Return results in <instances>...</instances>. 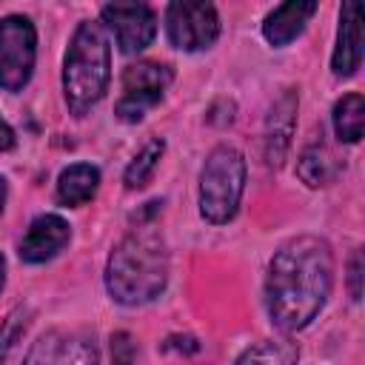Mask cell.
<instances>
[{"instance_id": "cell-1", "label": "cell", "mask_w": 365, "mask_h": 365, "mask_svg": "<svg viewBox=\"0 0 365 365\" xmlns=\"http://www.w3.org/2000/svg\"><path fill=\"white\" fill-rule=\"evenodd\" d=\"M334 257L319 237H294L271 259L265 279V305L279 331L305 328L331 291Z\"/></svg>"}, {"instance_id": "cell-2", "label": "cell", "mask_w": 365, "mask_h": 365, "mask_svg": "<svg viewBox=\"0 0 365 365\" xmlns=\"http://www.w3.org/2000/svg\"><path fill=\"white\" fill-rule=\"evenodd\" d=\"M168 279V251L154 228L131 231L111 254L106 268L108 294L123 305L154 299Z\"/></svg>"}, {"instance_id": "cell-3", "label": "cell", "mask_w": 365, "mask_h": 365, "mask_svg": "<svg viewBox=\"0 0 365 365\" xmlns=\"http://www.w3.org/2000/svg\"><path fill=\"white\" fill-rule=\"evenodd\" d=\"M111 77V48L108 34L103 23H80L71 46L66 51V68H63V88L66 103L74 114H86L108 88Z\"/></svg>"}, {"instance_id": "cell-4", "label": "cell", "mask_w": 365, "mask_h": 365, "mask_svg": "<svg viewBox=\"0 0 365 365\" xmlns=\"http://www.w3.org/2000/svg\"><path fill=\"white\" fill-rule=\"evenodd\" d=\"M245 188V160L231 145H217L200 174V211L208 222H228Z\"/></svg>"}, {"instance_id": "cell-5", "label": "cell", "mask_w": 365, "mask_h": 365, "mask_svg": "<svg viewBox=\"0 0 365 365\" xmlns=\"http://www.w3.org/2000/svg\"><path fill=\"white\" fill-rule=\"evenodd\" d=\"M37 31L29 17L9 14L0 20V86L6 91H20L34 68Z\"/></svg>"}, {"instance_id": "cell-6", "label": "cell", "mask_w": 365, "mask_h": 365, "mask_svg": "<svg viewBox=\"0 0 365 365\" xmlns=\"http://www.w3.org/2000/svg\"><path fill=\"white\" fill-rule=\"evenodd\" d=\"M165 29L168 40L182 51L208 48L220 34V17L211 3L180 0L165 9Z\"/></svg>"}, {"instance_id": "cell-7", "label": "cell", "mask_w": 365, "mask_h": 365, "mask_svg": "<svg viewBox=\"0 0 365 365\" xmlns=\"http://www.w3.org/2000/svg\"><path fill=\"white\" fill-rule=\"evenodd\" d=\"M171 83V68L160 63H134L123 71V97L117 103V117L125 123L143 120V114L163 100Z\"/></svg>"}, {"instance_id": "cell-8", "label": "cell", "mask_w": 365, "mask_h": 365, "mask_svg": "<svg viewBox=\"0 0 365 365\" xmlns=\"http://www.w3.org/2000/svg\"><path fill=\"white\" fill-rule=\"evenodd\" d=\"M23 365H97V345L86 331L54 328L31 345Z\"/></svg>"}, {"instance_id": "cell-9", "label": "cell", "mask_w": 365, "mask_h": 365, "mask_svg": "<svg viewBox=\"0 0 365 365\" xmlns=\"http://www.w3.org/2000/svg\"><path fill=\"white\" fill-rule=\"evenodd\" d=\"M103 23L114 31L120 51H143L157 31V17L143 3H108L103 6Z\"/></svg>"}, {"instance_id": "cell-10", "label": "cell", "mask_w": 365, "mask_h": 365, "mask_svg": "<svg viewBox=\"0 0 365 365\" xmlns=\"http://www.w3.org/2000/svg\"><path fill=\"white\" fill-rule=\"evenodd\" d=\"M68 237H71V228L60 214H40L29 225V231L20 242V257L26 262H46L57 251H63Z\"/></svg>"}, {"instance_id": "cell-11", "label": "cell", "mask_w": 365, "mask_h": 365, "mask_svg": "<svg viewBox=\"0 0 365 365\" xmlns=\"http://www.w3.org/2000/svg\"><path fill=\"white\" fill-rule=\"evenodd\" d=\"M294 117H297V91L288 88L279 94V100L271 106L268 123H265V160L268 165H282L291 134H294Z\"/></svg>"}, {"instance_id": "cell-12", "label": "cell", "mask_w": 365, "mask_h": 365, "mask_svg": "<svg viewBox=\"0 0 365 365\" xmlns=\"http://www.w3.org/2000/svg\"><path fill=\"white\" fill-rule=\"evenodd\" d=\"M362 63V29H359V3L348 0L339 14V34L334 48V74L351 77Z\"/></svg>"}, {"instance_id": "cell-13", "label": "cell", "mask_w": 365, "mask_h": 365, "mask_svg": "<svg viewBox=\"0 0 365 365\" xmlns=\"http://www.w3.org/2000/svg\"><path fill=\"white\" fill-rule=\"evenodd\" d=\"M317 14V3L314 0H291V3H282L277 6L265 23H262V34L271 46H285L291 43L302 29L305 23Z\"/></svg>"}, {"instance_id": "cell-14", "label": "cell", "mask_w": 365, "mask_h": 365, "mask_svg": "<svg viewBox=\"0 0 365 365\" xmlns=\"http://www.w3.org/2000/svg\"><path fill=\"white\" fill-rule=\"evenodd\" d=\"M100 185V171L91 163H74L63 168L57 180V197L63 205H83L97 194Z\"/></svg>"}, {"instance_id": "cell-15", "label": "cell", "mask_w": 365, "mask_h": 365, "mask_svg": "<svg viewBox=\"0 0 365 365\" xmlns=\"http://www.w3.org/2000/svg\"><path fill=\"white\" fill-rule=\"evenodd\" d=\"M365 128V100L362 94H345L334 106V131L342 143H359Z\"/></svg>"}, {"instance_id": "cell-16", "label": "cell", "mask_w": 365, "mask_h": 365, "mask_svg": "<svg viewBox=\"0 0 365 365\" xmlns=\"http://www.w3.org/2000/svg\"><path fill=\"white\" fill-rule=\"evenodd\" d=\"M237 365H297V351L288 342H274V339H262L257 345H251Z\"/></svg>"}, {"instance_id": "cell-17", "label": "cell", "mask_w": 365, "mask_h": 365, "mask_svg": "<svg viewBox=\"0 0 365 365\" xmlns=\"http://www.w3.org/2000/svg\"><path fill=\"white\" fill-rule=\"evenodd\" d=\"M163 151H165V143H163V140L145 143V145L140 148V154H137V157L128 163V168H125V188H143V185L151 180V174H154V168H157Z\"/></svg>"}, {"instance_id": "cell-18", "label": "cell", "mask_w": 365, "mask_h": 365, "mask_svg": "<svg viewBox=\"0 0 365 365\" xmlns=\"http://www.w3.org/2000/svg\"><path fill=\"white\" fill-rule=\"evenodd\" d=\"M297 171H299L302 182H308L311 188L325 185V182L334 177V163H331V154H328L322 145H311V148H305V151H302Z\"/></svg>"}, {"instance_id": "cell-19", "label": "cell", "mask_w": 365, "mask_h": 365, "mask_svg": "<svg viewBox=\"0 0 365 365\" xmlns=\"http://www.w3.org/2000/svg\"><path fill=\"white\" fill-rule=\"evenodd\" d=\"M351 297L354 299H359V294H362V288H359V279H362V254L359 251H354V257H351Z\"/></svg>"}, {"instance_id": "cell-20", "label": "cell", "mask_w": 365, "mask_h": 365, "mask_svg": "<svg viewBox=\"0 0 365 365\" xmlns=\"http://www.w3.org/2000/svg\"><path fill=\"white\" fill-rule=\"evenodd\" d=\"M14 145V131H11V125L0 117V151H6V148H11Z\"/></svg>"}, {"instance_id": "cell-21", "label": "cell", "mask_w": 365, "mask_h": 365, "mask_svg": "<svg viewBox=\"0 0 365 365\" xmlns=\"http://www.w3.org/2000/svg\"><path fill=\"white\" fill-rule=\"evenodd\" d=\"M3 202H6V180L0 177V211H3Z\"/></svg>"}, {"instance_id": "cell-22", "label": "cell", "mask_w": 365, "mask_h": 365, "mask_svg": "<svg viewBox=\"0 0 365 365\" xmlns=\"http://www.w3.org/2000/svg\"><path fill=\"white\" fill-rule=\"evenodd\" d=\"M3 282H6V262H3V254H0V288H3Z\"/></svg>"}]
</instances>
